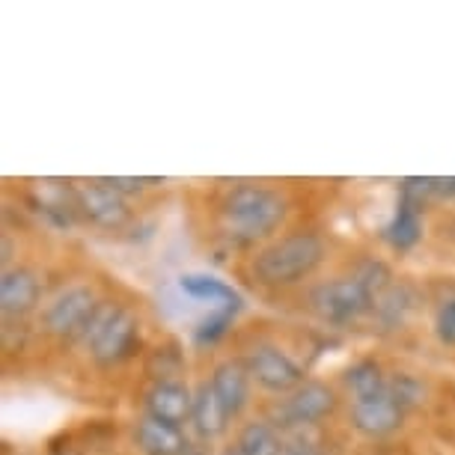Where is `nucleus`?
I'll use <instances>...</instances> for the list:
<instances>
[{"mask_svg":"<svg viewBox=\"0 0 455 455\" xmlns=\"http://www.w3.org/2000/svg\"><path fill=\"white\" fill-rule=\"evenodd\" d=\"M179 286H182L185 295H191L194 300L212 304V313H233L235 315L242 310V295H238L229 283L212 277V274H185V277L179 280Z\"/></svg>","mask_w":455,"mask_h":455,"instance_id":"obj_14","label":"nucleus"},{"mask_svg":"<svg viewBox=\"0 0 455 455\" xmlns=\"http://www.w3.org/2000/svg\"><path fill=\"white\" fill-rule=\"evenodd\" d=\"M324 259V244L313 233H295L268 244L256 253L253 274L265 286H291L319 268Z\"/></svg>","mask_w":455,"mask_h":455,"instance_id":"obj_2","label":"nucleus"},{"mask_svg":"<svg viewBox=\"0 0 455 455\" xmlns=\"http://www.w3.org/2000/svg\"><path fill=\"white\" fill-rule=\"evenodd\" d=\"M146 414L182 428V423L194 417V393L185 384L161 378L146 390Z\"/></svg>","mask_w":455,"mask_h":455,"instance_id":"obj_10","label":"nucleus"},{"mask_svg":"<svg viewBox=\"0 0 455 455\" xmlns=\"http://www.w3.org/2000/svg\"><path fill=\"white\" fill-rule=\"evenodd\" d=\"M435 333L443 346H455V295L443 298L435 313Z\"/></svg>","mask_w":455,"mask_h":455,"instance_id":"obj_23","label":"nucleus"},{"mask_svg":"<svg viewBox=\"0 0 455 455\" xmlns=\"http://www.w3.org/2000/svg\"><path fill=\"white\" fill-rule=\"evenodd\" d=\"M39 304V280L28 268H6L0 280V310L4 315H28Z\"/></svg>","mask_w":455,"mask_h":455,"instance_id":"obj_12","label":"nucleus"},{"mask_svg":"<svg viewBox=\"0 0 455 455\" xmlns=\"http://www.w3.org/2000/svg\"><path fill=\"white\" fill-rule=\"evenodd\" d=\"M419 203L417 196H411L402 191V203L393 212V220L387 223V242L396 247V251H411L419 235H423V218H419Z\"/></svg>","mask_w":455,"mask_h":455,"instance_id":"obj_16","label":"nucleus"},{"mask_svg":"<svg viewBox=\"0 0 455 455\" xmlns=\"http://www.w3.org/2000/svg\"><path fill=\"white\" fill-rule=\"evenodd\" d=\"M233 322V313H212L200 328H196V339L200 342H214L218 337H223L227 324Z\"/></svg>","mask_w":455,"mask_h":455,"instance_id":"obj_24","label":"nucleus"},{"mask_svg":"<svg viewBox=\"0 0 455 455\" xmlns=\"http://www.w3.org/2000/svg\"><path fill=\"white\" fill-rule=\"evenodd\" d=\"M286 218V200L262 185H242L223 203V227L235 242L271 235Z\"/></svg>","mask_w":455,"mask_h":455,"instance_id":"obj_1","label":"nucleus"},{"mask_svg":"<svg viewBox=\"0 0 455 455\" xmlns=\"http://www.w3.org/2000/svg\"><path fill=\"white\" fill-rule=\"evenodd\" d=\"M280 455H322V452L315 450L313 443H307V441H289V443H283Z\"/></svg>","mask_w":455,"mask_h":455,"instance_id":"obj_26","label":"nucleus"},{"mask_svg":"<svg viewBox=\"0 0 455 455\" xmlns=\"http://www.w3.org/2000/svg\"><path fill=\"white\" fill-rule=\"evenodd\" d=\"M99 313L101 307L96 291L90 286H68L51 300L42 322H45L48 333L68 339V337H78V333H87Z\"/></svg>","mask_w":455,"mask_h":455,"instance_id":"obj_4","label":"nucleus"},{"mask_svg":"<svg viewBox=\"0 0 455 455\" xmlns=\"http://www.w3.org/2000/svg\"><path fill=\"white\" fill-rule=\"evenodd\" d=\"M60 455H78V452H60Z\"/></svg>","mask_w":455,"mask_h":455,"instance_id":"obj_28","label":"nucleus"},{"mask_svg":"<svg viewBox=\"0 0 455 455\" xmlns=\"http://www.w3.org/2000/svg\"><path fill=\"white\" fill-rule=\"evenodd\" d=\"M390 393L402 408L411 411L419 399H423V384L411 375H396V378H390Z\"/></svg>","mask_w":455,"mask_h":455,"instance_id":"obj_22","label":"nucleus"},{"mask_svg":"<svg viewBox=\"0 0 455 455\" xmlns=\"http://www.w3.org/2000/svg\"><path fill=\"white\" fill-rule=\"evenodd\" d=\"M220 455H244L242 450H238V446H229V450H223Z\"/></svg>","mask_w":455,"mask_h":455,"instance_id":"obj_27","label":"nucleus"},{"mask_svg":"<svg viewBox=\"0 0 455 455\" xmlns=\"http://www.w3.org/2000/svg\"><path fill=\"white\" fill-rule=\"evenodd\" d=\"M134 441L143 455H185L188 450V437L182 435V428L161 423L149 414L137 419Z\"/></svg>","mask_w":455,"mask_h":455,"instance_id":"obj_13","label":"nucleus"},{"mask_svg":"<svg viewBox=\"0 0 455 455\" xmlns=\"http://www.w3.org/2000/svg\"><path fill=\"white\" fill-rule=\"evenodd\" d=\"M235 446L244 455H280L283 452V441L280 432L274 423H265V419H256V423H247L238 435Z\"/></svg>","mask_w":455,"mask_h":455,"instance_id":"obj_19","label":"nucleus"},{"mask_svg":"<svg viewBox=\"0 0 455 455\" xmlns=\"http://www.w3.org/2000/svg\"><path fill=\"white\" fill-rule=\"evenodd\" d=\"M84 339L99 366H114L132 355L137 342V319L123 307H108L96 315Z\"/></svg>","mask_w":455,"mask_h":455,"instance_id":"obj_3","label":"nucleus"},{"mask_svg":"<svg viewBox=\"0 0 455 455\" xmlns=\"http://www.w3.org/2000/svg\"><path fill=\"white\" fill-rule=\"evenodd\" d=\"M346 387L351 393V402L372 399V396L387 393L390 378L381 372V366H378L375 360H357V363L351 366L348 375H346Z\"/></svg>","mask_w":455,"mask_h":455,"instance_id":"obj_18","label":"nucleus"},{"mask_svg":"<svg viewBox=\"0 0 455 455\" xmlns=\"http://www.w3.org/2000/svg\"><path fill=\"white\" fill-rule=\"evenodd\" d=\"M247 372L259 387L271 390V393H289L298 390L300 384H304V372H300V366L291 360L286 351L271 346V342H259V346L251 348V355H247Z\"/></svg>","mask_w":455,"mask_h":455,"instance_id":"obj_6","label":"nucleus"},{"mask_svg":"<svg viewBox=\"0 0 455 455\" xmlns=\"http://www.w3.org/2000/svg\"><path fill=\"white\" fill-rule=\"evenodd\" d=\"M78 205H81L84 218H87L90 223H96V227L119 229L128 220L125 196L119 194L116 188H110L105 179L78 188Z\"/></svg>","mask_w":455,"mask_h":455,"instance_id":"obj_8","label":"nucleus"},{"mask_svg":"<svg viewBox=\"0 0 455 455\" xmlns=\"http://www.w3.org/2000/svg\"><path fill=\"white\" fill-rule=\"evenodd\" d=\"M229 419L233 417L227 414V408H223V402L218 399V393H214L212 381H203L194 393V417H191L194 428L212 441V437L227 432Z\"/></svg>","mask_w":455,"mask_h":455,"instance_id":"obj_15","label":"nucleus"},{"mask_svg":"<svg viewBox=\"0 0 455 455\" xmlns=\"http://www.w3.org/2000/svg\"><path fill=\"white\" fill-rule=\"evenodd\" d=\"M408 411L393 399V393L387 387V393L381 396H372V399H360V402H351V423L360 435L366 437H384L390 432H396L405 419Z\"/></svg>","mask_w":455,"mask_h":455,"instance_id":"obj_9","label":"nucleus"},{"mask_svg":"<svg viewBox=\"0 0 455 455\" xmlns=\"http://www.w3.org/2000/svg\"><path fill=\"white\" fill-rule=\"evenodd\" d=\"M36 203L39 209L48 214V218H54L60 227H68V223L75 220V214L81 212L78 205V191H72V188L60 185V182H36Z\"/></svg>","mask_w":455,"mask_h":455,"instance_id":"obj_17","label":"nucleus"},{"mask_svg":"<svg viewBox=\"0 0 455 455\" xmlns=\"http://www.w3.org/2000/svg\"><path fill=\"white\" fill-rule=\"evenodd\" d=\"M337 408V396L328 384L319 381H304L298 390H291L283 405L277 408V423L283 428H304V426H315L322 423L324 417L333 414Z\"/></svg>","mask_w":455,"mask_h":455,"instance_id":"obj_7","label":"nucleus"},{"mask_svg":"<svg viewBox=\"0 0 455 455\" xmlns=\"http://www.w3.org/2000/svg\"><path fill=\"white\" fill-rule=\"evenodd\" d=\"M310 300H313V310L319 313L324 322H333V324L355 322L375 304L372 291H369L357 277L322 283L319 289H313Z\"/></svg>","mask_w":455,"mask_h":455,"instance_id":"obj_5","label":"nucleus"},{"mask_svg":"<svg viewBox=\"0 0 455 455\" xmlns=\"http://www.w3.org/2000/svg\"><path fill=\"white\" fill-rule=\"evenodd\" d=\"M378 313L387 324H402L411 310V291L405 286H390L381 298L375 300Z\"/></svg>","mask_w":455,"mask_h":455,"instance_id":"obj_20","label":"nucleus"},{"mask_svg":"<svg viewBox=\"0 0 455 455\" xmlns=\"http://www.w3.org/2000/svg\"><path fill=\"white\" fill-rule=\"evenodd\" d=\"M402 191L417 196L419 203L426 196H455V176L443 179V176H426V179H405Z\"/></svg>","mask_w":455,"mask_h":455,"instance_id":"obj_21","label":"nucleus"},{"mask_svg":"<svg viewBox=\"0 0 455 455\" xmlns=\"http://www.w3.org/2000/svg\"><path fill=\"white\" fill-rule=\"evenodd\" d=\"M251 381L253 378L247 372V366L238 363V360H227V363L214 369L212 387L218 393V399L223 402L229 417H238L247 408V402H251Z\"/></svg>","mask_w":455,"mask_h":455,"instance_id":"obj_11","label":"nucleus"},{"mask_svg":"<svg viewBox=\"0 0 455 455\" xmlns=\"http://www.w3.org/2000/svg\"><path fill=\"white\" fill-rule=\"evenodd\" d=\"M105 182L110 188H116L119 194H140L143 191V185H146V179H132V176H108Z\"/></svg>","mask_w":455,"mask_h":455,"instance_id":"obj_25","label":"nucleus"}]
</instances>
